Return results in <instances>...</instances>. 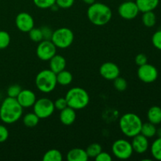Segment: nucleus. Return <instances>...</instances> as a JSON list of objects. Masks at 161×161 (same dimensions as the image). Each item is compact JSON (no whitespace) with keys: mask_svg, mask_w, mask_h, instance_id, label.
Wrapping results in <instances>:
<instances>
[{"mask_svg":"<svg viewBox=\"0 0 161 161\" xmlns=\"http://www.w3.org/2000/svg\"><path fill=\"white\" fill-rule=\"evenodd\" d=\"M23 108L15 97H7L0 106V119L5 124H14L20 119Z\"/></svg>","mask_w":161,"mask_h":161,"instance_id":"f257e3e1","label":"nucleus"},{"mask_svg":"<svg viewBox=\"0 0 161 161\" xmlns=\"http://www.w3.org/2000/svg\"><path fill=\"white\" fill-rule=\"evenodd\" d=\"M86 14L90 21L96 26L107 25L113 17L111 9L102 3H94L90 5Z\"/></svg>","mask_w":161,"mask_h":161,"instance_id":"f03ea898","label":"nucleus"},{"mask_svg":"<svg viewBox=\"0 0 161 161\" xmlns=\"http://www.w3.org/2000/svg\"><path fill=\"white\" fill-rule=\"evenodd\" d=\"M119 128L121 132L128 138H133L141 132L142 121L135 113H127L119 119Z\"/></svg>","mask_w":161,"mask_h":161,"instance_id":"7ed1b4c3","label":"nucleus"},{"mask_svg":"<svg viewBox=\"0 0 161 161\" xmlns=\"http://www.w3.org/2000/svg\"><path fill=\"white\" fill-rule=\"evenodd\" d=\"M68 106L75 110H80L86 108L90 102V96L86 90L75 86L69 90L65 95Z\"/></svg>","mask_w":161,"mask_h":161,"instance_id":"20e7f679","label":"nucleus"},{"mask_svg":"<svg viewBox=\"0 0 161 161\" xmlns=\"http://www.w3.org/2000/svg\"><path fill=\"white\" fill-rule=\"evenodd\" d=\"M57 75L50 69L40 71L36 76V85L39 91L45 94L52 92L56 87Z\"/></svg>","mask_w":161,"mask_h":161,"instance_id":"39448f33","label":"nucleus"},{"mask_svg":"<svg viewBox=\"0 0 161 161\" xmlns=\"http://www.w3.org/2000/svg\"><path fill=\"white\" fill-rule=\"evenodd\" d=\"M52 41L57 48L66 49L70 47L74 41V33L69 28H60L53 31Z\"/></svg>","mask_w":161,"mask_h":161,"instance_id":"423d86ee","label":"nucleus"},{"mask_svg":"<svg viewBox=\"0 0 161 161\" xmlns=\"http://www.w3.org/2000/svg\"><path fill=\"white\" fill-rule=\"evenodd\" d=\"M54 110L53 102L47 97L37 99L33 105V111L39 119H47L52 116Z\"/></svg>","mask_w":161,"mask_h":161,"instance_id":"0eeeda50","label":"nucleus"},{"mask_svg":"<svg viewBox=\"0 0 161 161\" xmlns=\"http://www.w3.org/2000/svg\"><path fill=\"white\" fill-rule=\"evenodd\" d=\"M112 152L119 160H127L133 154L134 150L131 143L126 139H118L112 146Z\"/></svg>","mask_w":161,"mask_h":161,"instance_id":"6e6552de","label":"nucleus"},{"mask_svg":"<svg viewBox=\"0 0 161 161\" xmlns=\"http://www.w3.org/2000/svg\"><path fill=\"white\" fill-rule=\"evenodd\" d=\"M57 53V47L51 40L43 39L39 42L36 48V55L43 61H50Z\"/></svg>","mask_w":161,"mask_h":161,"instance_id":"1a4fd4ad","label":"nucleus"},{"mask_svg":"<svg viewBox=\"0 0 161 161\" xmlns=\"http://www.w3.org/2000/svg\"><path fill=\"white\" fill-rule=\"evenodd\" d=\"M137 74L138 79L146 83H152L155 82L158 78L159 75L157 68L148 63L139 66Z\"/></svg>","mask_w":161,"mask_h":161,"instance_id":"9d476101","label":"nucleus"},{"mask_svg":"<svg viewBox=\"0 0 161 161\" xmlns=\"http://www.w3.org/2000/svg\"><path fill=\"white\" fill-rule=\"evenodd\" d=\"M139 12L135 1H124L118 8L119 16L125 20H133L138 15Z\"/></svg>","mask_w":161,"mask_h":161,"instance_id":"9b49d317","label":"nucleus"},{"mask_svg":"<svg viewBox=\"0 0 161 161\" xmlns=\"http://www.w3.org/2000/svg\"><path fill=\"white\" fill-rule=\"evenodd\" d=\"M15 24L17 28L22 32H28L34 28V19L31 14L21 12L16 17Z\"/></svg>","mask_w":161,"mask_h":161,"instance_id":"f8f14e48","label":"nucleus"},{"mask_svg":"<svg viewBox=\"0 0 161 161\" xmlns=\"http://www.w3.org/2000/svg\"><path fill=\"white\" fill-rule=\"evenodd\" d=\"M101 75L106 80H114L116 77L119 76L120 70L116 64L110 61L103 63L99 69Z\"/></svg>","mask_w":161,"mask_h":161,"instance_id":"ddd939ff","label":"nucleus"},{"mask_svg":"<svg viewBox=\"0 0 161 161\" xmlns=\"http://www.w3.org/2000/svg\"><path fill=\"white\" fill-rule=\"evenodd\" d=\"M16 98L23 108L32 107L36 101L37 100L36 94L32 91L28 89L21 90Z\"/></svg>","mask_w":161,"mask_h":161,"instance_id":"4468645a","label":"nucleus"},{"mask_svg":"<svg viewBox=\"0 0 161 161\" xmlns=\"http://www.w3.org/2000/svg\"><path fill=\"white\" fill-rule=\"evenodd\" d=\"M132 138L133 139L130 143H131L134 152L138 154H142L145 153L149 149V138L145 137L144 135H142V134H138V135L134 136Z\"/></svg>","mask_w":161,"mask_h":161,"instance_id":"2eb2a0df","label":"nucleus"},{"mask_svg":"<svg viewBox=\"0 0 161 161\" xmlns=\"http://www.w3.org/2000/svg\"><path fill=\"white\" fill-rule=\"evenodd\" d=\"M60 120L61 124L65 126H70L74 124L76 119V113L74 108L68 106L62 109L60 113Z\"/></svg>","mask_w":161,"mask_h":161,"instance_id":"dca6fc26","label":"nucleus"},{"mask_svg":"<svg viewBox=\"0 0 161 161\" xmlns=\"http://www.w3.org/2000/svg\"><path fill=\"white\" fill-rule=\"evenodd\" d=\"M66 67V60L63 56L59 54H55L50 60V68L52 72L55 74L64 70Z\"/></svg>","mask_w":161,"mask_h":161,"instance_id":"f3484780","label":"nucleus"},{"mask_svg":"<svg viewBox=\"0 0 161 161\" xmlns=\"http://www.w3.org/2000/svg\"><path fill=\"white\" fill-rule=\"evenodd\" d=\"M89 157L85 149L80 148H74L69 151L67 160L69 161H87Z\"/></svg>","mask_w":161,"mask_h":161,"instance_id":"a211bd4d","label":"nucleus"},{"mask_svg":"<svg viewBox=\"0 0 161 161\" xmlns=\"http://www.w3.org/2000/svg\"><path fill=\"white\" fill-rule=\"evenodd\" d=\"M140 12L145 13L153 11L159 6L160 0H135Z\"/></svg>","mask_w":161,"mask_h":161,"instance_id":"6ab92c4d","label":"nucleus"},{"mask_svg":"<svg viewBox=\"0 0 161 161\" xmlns=\"http://www.w3.org/2000/svg\"><path fill=\"white\" fill-rule=\"evenodd\" d=\"M147 118L149 122L158 125L161 123V108L154 105L149 108L147 112Z\"/></svg>","mask_w":161,"mask_h":161,"instance_id":"aec40b11","label":"nucleus"},{"mask_svg":"<svg viewBox=\"0 0 161 161\" xmlns=\"http://www.w3.org/2000/svg\"><path fill=\"white\" fill-rule=\"evenodd\" d=\"M57 75V82L58 84L61 86H68L72 82V74L69 71L62 70L61 72L56 74Z\"/></svg>","mask_w":161,"mask_h":161,"instance_id":"412c9836","label":"nucleus"},{"mask_svg":"<svg viewBox=\"0 0 161 161\" xmlns=\"http://www.w3.org/2000/svg\"><path fill=\"white\" fill-rule=\"evenodd\" d=\"M156 126L157 125L150 122H146L144 123V124L142 123L140 134L144 135L147 138H153L156 134H157V127Z\"/></svg>","mask_w":161,"mask_h":161,"instance_id":"4be33fe9","label":"nucleus"},{"mask_svg":"<svg viewBox=\"0 0 161 161\" xmlns=\"http://www.w3.org/2000/svg\"><path fill=\"white\" fill-rule=\"evenodd\" d=\"M142 20L145 26L147 28H152L157 23V17L153 11H148L143 13Z\"/></svg>","mask_w":161,"mask_h":161,"instance_id":"5701e85b","label":"nucleus"},{"mask_svg":"<svg viewBox=\"0 0 161 161\" xmlns=\"http://www.w3.org/2000/svg\"><path fill=\"white\" fill-rule=\"evenodd\" d=\"M62 159V153L56 149H50L46 152L42 157V160L44 161H61Z\"/></svg>","mask_w":161,"mask_h":161,"instance_id":"b1692460","label":"nucleus"},{"mask_svg":"<svg viewBox=\"0 0 161 161\" xmlns=\"http://www.w3.org/2000/svg\"><path fill=\"white\" fill-rule=\"evenodd\" d=\"M150 152L155 160L161 161V137H158L154 140L151 145Z\"/></svg>","mask_w":161,"mask_h":161,"instance_id":"393cba45","label":"nucleus"},{"mask_svg":"<svg viewBox=\"0 0 161 161\" xmlns=\"http://www.w3.org/2000/svg\"><path fill=\"white\" fill-rule=\"evenodd\" d=\"M39 118L37 115L33 112V113H27L23 117V123L25 126L28 127H34L38 125L39 122Z\"/></svg>","mask_w":161,"mask_h":161,"instance_id":"a878e982","label":"nucleus"},{"mask_svg":"<svg viewBox=\"0 0 161 161\" xmlns=\"http://www.w3.org/2000/svg\"><path fill=\"white\" fill-rule=\"evenodd\" d=\"M85 150H86L89 158H95L102 152V148L98 143H92V144L89 145Z\"/></svg>","mask_w":161,"mask_h":161,"instance_id":"bb28decb","label":"nucleus"},{"mask_svg":"<svg viewBox=\"0 0 161 161\" xmlns=\"http://www.w3.org/2000/svg\"><path fill=\"white\" fill-rule=\"evenodd\" d=\"M28 36L32 42H39L43 40V36H42V32L41 28H33L32 29L28 31Z\"/></svg>","mask_w":161,"mask_h":161,"instance_id":"cd10ccee","label":"nucleus"},{"mask_svg":"<svg viewBox=\"0 0 161 161\" xmlns=\"http://www.w3.org/2000/svg\"><path fill=\"white\" fill-rule=\"evenodd\" d=\"M11 38L6 31H0V50H4L9 47Z\"/></svg>","mask_w":161,"mask_h":161,"instance_id":"c85d7f7f","label":"nucleus"},{"mask_svg":"<svg viewBox=\"0 0 161 161\" xmlns=\"http://www.w3.org/2000/svg\"><path fill=\"white\" fill-rule=\"evenodd\" d=\"M113 86L118 91H124L127 88V82L124 78L118 76L113 80Z\"/></svg>","mask_w":161,"mask_h":161,"instance_id":"c756f323","label":"nucleus"},{"mask_svg":"<svg viewBox=\"0 0 161 161\" xmlns=\"http://www.w3.org/2000/svg\"><path fill=\"white\" fill-rule=\"evenodd\" d=\"M35 6L40 9H49L56 3V0H33Z\"/></svg>","mask_w":161,"mask_h":161,"instance_id":"7c9ffc66","label":"nucleus"},{"mask_svg":"<svg viewBox=\"0 0 161 161\" xmlns=\"http://www.w3.org/2000/svg\"><path fill=\"white\" fill-rule=\"evenodd\" d=\"M21 87H20V85L18 84H14L11 85L8 87L7 89V94L8 97H17L18 96V94H20V92L21 91Z\"/></svg>","mask_w":161,"mask_h":161,"instance_id":"2f4dec72","label":"nucleus"},{"mask_svg":"<svg viewBox=\"0 0 161 161\" xmlns=\"http://www.w3.org/2000/svg\"><path fill=\"white\" fill-rule=\"evenodd\" d=\"M152 43L155 48L161 51V30H158L153 35Z\"/></svg>","mask_w":161,"mask_h":161,"instance_id":"473e14b6","label":"nucleus"},{"mask_svg":"<svg viewBox=\"0 0 161 161\" xmlns=\"http://www.w3.org/2000/svg\"><path fill=\"white\" fill-rule=\"evenodd\" d=\"M53 104H54L55 108L59 110V111H61L62 109L65 108L66 107H68V103L65 97H58V98L53 102Z\"/></svg>","mask_w":161,"mask_h":161,"instance_id":"72a5a7b5","label":"nucleus"},{"mask_svg":"<svg viewBox=\"0 0 161 161\" xmlns=\"http://www.w3.org/2000/svg\"><path fill=\"white\" fill-rule=\"evenodd\" d=\"M75 0H56V4L61 9H69L73 6Z\"/></svg>","mask_w":161,"mask_h":161,"instance_id":"f704fd0d","label":"nucleus"},{"mask_svg":"<svg viewBox=\"0 0 161 161\" xmlns=\"http://www.w3.org/2000/svg\"><path fill=\"white\" fill-rule=\"evenodd\" d=\"M9 138V131L6 127L0 124V143L5 142Z\"/></svg>","mask_w":161,"mask_h":161,"instance_id":"c9c22d12","label":"nucleus"},{"mask_svg":"<svg viewBox=\"0 0 161 161\" xmlns=\"http://www.w3.org/2000/svg\"><path fill=\"white\" fill-rule=\"evenodd\" d=\"M135 61L137 65L141 66L147 63L148 58L147 57H146V55L144 54V53H139V54H138L135 57Z\"/></svg>","mask_w":161,"mask_h":161,"instance_id":"e433bc0d","label":"nucleus"},{"mask_svg":"<svg viewBox=\"0 0 161 161\" xmlns=\"http://www.w3.org/2000/svg\"><path fill=\"white\" fill-rule=\"evenodd\" d=\"M42 32V36H43V39H47V40H50L52 37V34L53 31L51 28H49L48 26H43L41 28Z\"/></svg>","mask_w":161,"mask_h":161,"instance_id":"4c0bfd02","label":"nucleus"},{"mask_svg":"<svg viewBox=\"0 0 161 161\" xmlns=\"http://www.w3.org/2000/svg\"><path fill=\"white\" fill-rule=\"evenodd\" d=\"M94 159H95L96 161H111L112 157L108 153L102 152V151Z\"/></svg>","mask_w":161,"mask_h":161,"instance_id":"58836bf2","label":"nucleus"},{"mask_svg":"<svg viewBox=\"0 0 161 161\" xmlns=\"http://www.w3.org/2000/svg\"><path fill=\"white\" fill-rule=\"evenodd\" d=\"M95 1L96 0H83V2L84 3H86V4H87V5H91V4H93V3H95Z\"/></svg>","mask_w":161,"mask_h":161,"instance_id":"ea45409f","label":"nucleus"},{"mask_svg":"<svg viewBox=\"0 0 161 161\" xmlns=\"http://www.w3.org/2000/svg\"><path fill=\"white\" fill-rule=\"evenodd\" d=\"M50 9H51L53 11H58V9H59V6H58V5H57L56 3H55V4H53V6H52L50 8Z\"/></svg>","mask_w":161,"mask_h":161,"instance_id":"a19ab883","label":"nucleus"},{"mask_svg":"<svg viewBox=\"0 0 161 161\" xmlns=\"http://www.w3.org/2000/svg\"><path fill=\"white\" fill-rule=\"evenodd\" d=\"M156 135H157L158 137H161V127L157 128V134H156Z\"/></svg>","mask_w":161,"mask_h":161,"instance_id":"79ce46f5","label":"nucleus"},{"mask_svg":"<svg viewBox=\"0 0 161 161\" xmlns=\"http://www.w3.org/2000/svg\"><path fill=\"white\" fill-rule=\"evenodd\" d=\"M124 1H135V0H124Z\"/></svg>","mask_w":161,"mask_h":161,"instance_id":"37998d69","label":"nucleus"}]
</instances>
